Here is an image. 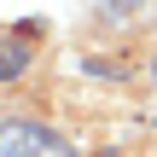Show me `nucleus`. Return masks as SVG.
I'll list each match as a JSON object with an SVG mask.
<instances>
[{"mask_svg": "<svg viewBox=\"0 0 157 157\" xmlns=\"http://www.w3.org/2000/svg\"><path fill=\"white\" fill-rule=\"evenodd\" d=\"M0 157H82V151L35 117H6L0 122Z\"/></svg>", "mask_w": 157, "mask_h": 157, "instance_id": "nucleus-1", "label": "nucleus"}, {"mask_svg": "<svg viewBox=\"0 0 157 157\" xmlns=\"http://www.w3.org/2000/svg\"><path fill=\"white\" fill-rule=\"evenodd\" d=\"M35 58V23H17V29H0V82H17Z\"/></svg>", "mask_w": 157, "mask_h": 157, "instance_id": "nucleus-2", "label": "nucleus"}, {"mask_svg": "<svg viewBox=\"0 0 157 157\" xmlns=\"http://www.w3.org/2000/svg\"><path fill=\"white\" fill-rule=\"evenodd\" d=\"M151 76H157V64H151Z\"/></svg>", "mask_w": 157, "mask_h": 157, "instance_id": "nucleus-3", "label": "nucleus"}]
</instances>
